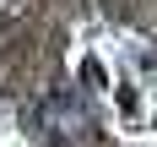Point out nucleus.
<instances>
[{
	"label": "nucleus",
	"mask_w": 157,
	"mask_h": 147,
	"mask_svg": "<svg viewBox=\"0 0 157 147\" xmlns=\"http://www.w3.org/2000/svg\"><path fill=\"white\" fill-rule=\"evenodd\" d=\"M22 125L33 131L38 147H81L92 136V114L81 109V98H71V93H44L22 114Z\"/></svg>",
	"instance_id": "obj_1"
},
{
	"label": "nucleus",
	"mask_w": 157,
	"mask_h": 147,
	"mask_svg": "<svg viewBox=\"0 0 157 147\" xmlns=\"http://www.w3.org/2000/svg\"><path fill=\"white\" fill-rule=\"evenodd\" d=\"M22 11H27V0H0V27H11Z\"/></svg>",
	"instance_id": "obj_2"
}]
</instances>
